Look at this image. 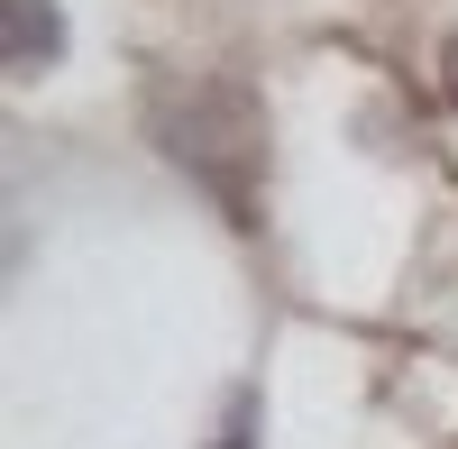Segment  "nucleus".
<instances>
[{
    "label": "nucleus",
    "mask_w": 458,
    "mask_h": 449,
    "mask_svg": "<svg viewBox=\"0 0 458 449\" xmlns=\"http://www.w3.org/2000/svg\"><path fill=\"white\" fill-rule=\"evenodd\" d=\"M0 19H10V64L37 73L55 47H64V19H55V0H0Z\"/></svg>",
    "instance_id": "f03ea898"
},
{
    "label": "nucleus",
    "mask_w": 458,
    "mask_h": 449,
    "mask_svg": "<svg viewBox=\"0 0 458 449\" xmlns=\"http://www.w3.org/2000/svg\"><path fill=\"white\" fill-rule=\"evenodd\" d=\"M440 73H449V101H458V37H449V47H440Z\"/></svg>",
    "instance_id": "7ed1b4c3"
},
{
    "label": "nucleus",
    "mask_w": 458,
    "mask_h": 449,
    "mask_svg": "<svg viewBox=\"0 0 458 449\" xmlns=\"http://www.w3.org/2000/svg\"><path fill=\"white\" fill-rule=\"evenodd\" d=\"M157 138L193 183H211L229 211H248L257 165H266V120H257V101L239 83H202L193 73V83L157 92Z\"/></svg>",
    "instance_id": "f257e3e1"
}]
</instances>
